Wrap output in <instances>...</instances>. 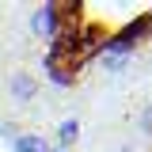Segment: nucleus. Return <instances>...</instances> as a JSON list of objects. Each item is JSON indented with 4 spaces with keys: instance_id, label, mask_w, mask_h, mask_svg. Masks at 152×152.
<instances>
[{
    "instance_id": "f257e3e1",
    "label": "nucleus",
    "mask_w": 152,
    "mask_h": 152,
    "mask_svg": "<svg viewBox=\"0 0 152 152\" xmlns=\"http://www.w3.org/2000/svg\"><path fill=\"white\" fill-rule=\"evenodd\" d=\"M8 91H12L15 103H31L34 91H38V84H34L31 72H12V76H8Z\"/></svg>"
},
{
    "instance_id": "f03ea898",
    "label": "nucleus",
    "mask_w": 152,
    "mask_h": 152,
    "mask_svg": "<svg viewBox=\"0 0 152 152\" xmlns=\"http://www.w3.org/2000/svg\"><path fill=\"white\" fill-rule=\"evenodd\" d=\"M31 27H34V34L53 38L57 34V8H53V4H42L34 15H31Z\"/></svg>"
},
{
    "instance_id": "7ed1b4c3",
    "label": "nucleus",
    "mask_w": 152,
    "mask_h": 152,
    "mask_svg": "<svg viewBox=\"0 0 152 152\" xmlns=\"http://www.w3.org/2000/svg\"><path fill=\"white\" fill-rule=\"evenodd\" d=\"M15 152H53V148H50V141L42 133H19L15 137Z\"/></svg>"
},
{
    "instance_id": "20e7f679",
    "label": "nucleus",
    "mask_w": 152,
    "mask_h": 152,
    "mask_svg": "<svg viewBox=\"0 0 152 152\" xmlns=\"http://www.w3.org/2000/svg\"><path fill=\"white\" fill-rule=\"evenodd\" d=\"M61 141H65V145H72L76 137H80V122H76V118H69V122H61Z\"/></svg>"
},
{
    "instance_id": "39448f33",
    "label": "nucleus",
    "mask_w": 152,
    "mask_h": 152,
    "mask_svg": "<svg viewBox=\"0 0 152 152\" xmlns=\"http://www.w3.org/2000/svg\"><path fill=\"white\" fill-rule=\"evenodd\" d=\"M141 126H145V133H148V137H152V103H148V107H145V114H141Z\"/></svg>"
},
{
    "instance_id": "423d86ee",
    "label": "nucleus",
    "mask_w": 152,
    "mask_h": 152,
    "mask_svg": "<svg viewBox=\"0 0 152 152\" xmlns=\"http://www.w3.org/2000/svg\"><path fill=\"white\" fill-rule=\"evenodd\" d=\"M53 152H65V148H53Z\"/></svg>"
}]
</instances>
